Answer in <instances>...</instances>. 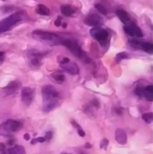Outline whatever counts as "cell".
<instances>
[{
	"mask_svg": "<svg viewBox=\"0 0 153 154\" xmlns=\"http://www.w3.org/2000/svg\"><path fill=\"white\" fill-rule=\"evenodd\" d=\"M124 31L125 32L132 36V37H142V30L134 23H128L125 25L124 27Z\"/></svg>",
	"mask_w": 153,
	"mask_h": 154,
	"instance_id": "cell-9",
	"label": "cell"
},
{
	"mask_svg": "<svg viewBox=\"0 0 153 154\" xmlns=\"http://www.w3.org/2000/svg\"><path fill=\"white\" fill-rule=\"evenodd\" d=\"M116 14L118 16V18L124 23H128L130 22V16L128 14L127 12H125L124 10L123 9H118L116 11Z\"/></svg>",
	"mask_w": 153,
	"mask_h": 154,
	"instance_id": "cell-15",
	"label": "cell"
},
{
	"mask_svg": "<svg viewBox=\"0 0 153 154\" xmlns=\"http://www.w3.org/2000/svg\"><path fill=\"white\" fill-rule=\"evenodd\" d=\"M127 57H128V55H127L125 52H121V53L117 54V56H116V60H117V61H120V60H124V59H126Z\"/></svg>",
	"mask_w": 153,
	"mask_h": 154,
	"instance_id": "cell-25",
	"label": "cell"
},
{
	"mask_svg": "<svg viewBox=\"0 0 153 154\" xmlns=\"http://www.w3.org/2000/svg\"><path fill=\"white\" fill-rule=\"evenodd\" d=\"M102 21H103V20H102L101 16L98 15V14H88V15L85 18V20H84V22H85L86 24H87V25H89V26H94V27L99 25V24L102 23Z\"/></svg>",
	"mask_w": 153,
	"mask_h": 154,
	"instance_id": "cell-10",
	"label": "cell"
},
{
	"mask_svg": "<svg viewBox=\"0 0 153 154\" xmlns=\"http://www.w3.org/2000/svg\"><path fill=\"white\" fill-rule=\"evenodd\" d=\"M60 154H72V153H69V152H61Z\"/></svg>",
	"mask_w": 153,
	"mask_h": 154,
	"instance_id": "cell-34",
	"label": "cell"
},
{
	"mask_svg": "<svg viewBox=\"0 0 153 154\" xmlns=\"http://www.w3.org/2000/svg\"><path fill=\"white\" fill-rule=\"evenodd\" d=\"M23 137H24L25 141H30V134H25Z\"/></svg>",
	"mask_w": 153,
	"mask_h": 154,
	"instance_id": "cell-30",
	"label": "cell"
},
{
	"mask_svg": "<svg viewBox=\"0 0 153 154\" xmlns=\"http://www.w3.org/2000/svg\"><path fill=\"white\" fill-rule=\"evenodd\" d=\"M142 119L146 122V123H151L153 120V115L151 113H146L142 116Z\"/></svg>",
	"mask_w": 153,
	"mask_h": 154,
	"instance_id": "cell-22",
	"label": "cell"
},
{
	"mask_svg": "<svg viewBox=\"0 0 153 154\" xmlns=\"http://www.w3.org/2000/svg\"><path fill=\"white\" fill-rule=\"evenodd\" d=\"M44 54L37 51H31L29 52V60L34 66H40L41 63V60L43 58Z\"/></svg>",
	"mask_w": 153,
	"mask_h": 154,
	"instance_id": "cell-11",
	"label": "cell"
},
{
	"mask_svg": "<svg viewBox=\"0 0 153 154\" xmlns=\"http://www.w3.org/2000/svg\"><path fill=\"white\" fill-rule=\"evenodd\" d=\"M44 142H46V140H45L44 137H38V138L32 140V144H35V143H44Z\"/></svg>",
	"mask_w": 153,
	"mask_h": 154,
	"instance_id": "cell-26",
	"label": "cell"
},
{
	"mask_svg": "<svg viewBox=\"0 0 153 154\" xmlns=\"http://www.w3.org/2000/svg\"><path fill=\"white\" fill-rule=\"evenodd\" d=\"M141 48H142V50L145 51L148 53H152L153 45L151 43H150V42H143V43H142Z\"/></svg>",
	"mask_w": 153,
	"mask_h": 154,
	"instance_id": "cell-21",
	"label": "cell"
},
{
	"mask_svg": "<svg viewBox=\"0 0 153 154\" xmlns=\"http://www.w3.org/2000/svg\"><path fill=\"white\" fill-rule=\"evenodd\" d=\"M96 9L98 10V12H99L100 14H107V10H106V8L103 5H101V4H96Z\"/></svg>",
	"mask_w": 153,
	"mask_h": 154,
	"instance_id": "cell-23",
	"label": "cell"
},
{
	"mask_svg": "<svg viewBox=\"0 0 153 154\" xmlns=\"http://www.w3.org/2000/svg\"><path fill=\"white\" fill-rule=\"evenodd\" d=\"M55 25H56V26H60V18L56 20V22H55Z\"/></svg>",
	"mask_w": 153,
	"mask_h": 154,
	"instance_id": "cell-31",
	"label": "cell"
},
{
	"mask_svg": "<svg viewBox=\"0 0 153 154\" xmlns=\"http://www.w3.org/2000/svg\"><path fill=\"white\" fill-rule=\"evenodd\" d=\"M4 59H5V54H4V52L0 51V63L4 60Z\"/></svg>",
	"mask_w": 153,
	"mask_h": 154,
	"instance_id": "cell-29",
	"label": "cell"
},
{
	"mask_svg": "<svg viewBox=\"0 0 153 154\" xmlns=\"http://www.w3.org/2000/svg\"><path fill=\"white\" fill-rule=\"evenodd\" d=\"M70 123H71V125L77 129V131H78V135L79 136H81V137H85L86 136V133H85V131L82 129V127L75 121V120H73V119H71L70 120Z\"/></svg>",
	"mask_w": 153,
	"mask_h": 154,
	"instance_id": "cell-19",
	"label": "cell"
},
{
	"mask_svg": "<svg viewBox=\"0 0 153 154\" xmlns=\"http://www.w3.org/2000/svg\"><path fill=\"white\" fill-rule=\"evenodd\" d=\"M23 19V13H14L0 21V33L9 31Z\"/></svg>",
	"mask_w": 153,
	"mask_h": 154,
	"instance_id": "cell-3",
	"label": "cell"
},
{
	"mask_svg": "<svg viewBox=\"0 0 153 154\" xmlns=\"http://www.w3.org/2000/svg\"><path fill=\"white\" fill-rule=\"evenodd\" d=\"M52 137H53V133H52V132H47V133L45 134V136H44L46 142L50 141V140L52 139Z\"/></svg>",
	"mask_w": 153,
	"mask_h": 154,
	"instance_id": "cell-27",
	"label": "cell"
},
{
	"mask_svg": "<svg viewBox=\"0 0 153 154\" xmlns=\"http://www.w3.org/2000/svg\"><path fill=\"white\" fill-rule=\"evenodd\" d=\"M108 143H109V141L107 139H103L100 143V148L101 149H106L107 146H108Z\"/></svg>",
	"mask_w": 153,
	"mask_h": 154,
	"instance_id": "cell-24",
	"label": "cell"
},
{
	"mask_svg": "<svg viewBox=\"0 0 153 154\" xmlns=\"http://www.w3.org/2000/svg\"><path fill=\"white\" fill-rule=\"evenodd\" d=\"M90 34L94 39H96L97 42H99L100 44H102V45H105L107 42L108 38H109L108 32L106 29H103V28H100L97 26L91 29Z\"/></svg>",
	"mask_w": 153,
	"mask_h": 154,
	"instance_id": "cell-6",
	"label": "cell"
},
{
	"mask_svg": "<svg viewBox=\"0 0 153 154\" xmlns=\"http://www.w3.org/2000/svg\"><path fill=\"white\" fill-rule=\"evenodd\" d=\"M42 99H43V107L42 110L46 113L52 111L59 104L60 94L56 88L52 86L46 85L41 89Z\"/></svg>",
	"mask_w": 153,
	"mask_h": 154,
	"instance_id": "cell-1",
	"label": "cell"
},
{
	"mask_svg": "<svg viewBox=\"0 0 153 154\" xmlns=\"http://www.w3.org/2000/svg\"><path fill=\"white\" fill-rule=\"evenodd\" d=\"M51 77H52V79H53L57 83L61 84V83H63V82L65 81V76H64L63 74H61V73H59V72L53 73V74L51 75Z\"/></svg>",
	"mask_w": 153,
	"mask_h": 154,
	"instance_id": "cell-20",
	"label": "cell"
},
{
	"mask_svg": "<svg viewBox=\"0 0 153 154\" xmlns=\"http://www.w3.org/2000/svg\"><path fill=\"white\" fill-rule=\"evenodd\" d=\"M60 66L65 71H67L71 75H78L79 73L78 66L68 58H63L60 60Z\"/></svg>",
	"mask_w": 153,
	"mask_h": 154,
	"instance_id": "cell-7",
	"label": "cell"
},
{
	"mask_svg": "<svg viewBox=\"0 0 153 154\" xmlns=\"http://www.w3.org/2000/svg\"><path fill=\"white\" fill-rule=\"evenodd\" d=\"M61 44H63L64 46H66L72 54H74L76 57H78V59H81V60H88V57H87L86 53L82 51V49L79 47V45L72 41V40H62V42Z\"/></svg>",
	"mask_w": 153,
	"mask_h": 154,
	"instance_id": "cell-5",
	"label": "cell"
},
{
	"mask_svg": "<svg viewBox=\"0 0 153 154\" xmlns=\"http://www.w3.org/2000/svg\"><path fill=\"white\" fill-rule=\"evenodd\" d=\"M21 97H22V101L23 102V104H25L26 106L31 105L34 98V89L30 87L23 88Z\"/></svg>",
	"mask_w": 153,
	"mask_h": 154,
	"instance_id": "cell-8",
	"label": "cell"
},
{
	"mask_svg": "<svg viewBox=\"0 0 153 154\" xmlns=\"http://www.w3.org/2000/svg\"><path fill=\"white\" fill-rule=\"evenodd\" d=\"M23 127V124L20 121L9 119L0 125V134L9 135L13 133L20 131Z\"/></svg>",
	"mask_w": 153,
	"mask_h": 154,
	"instance_id": "cell-4",
	"label": "cell"
},
{
	"mask_svg": "<svg viewBox=\"0 0 153 154\" xmlns=\"http://www.w3.org/2000/svg\"><path fill=\"white\" fill-rule=\"evenodd\" d=\"M85 147H87H87H91V145H90L89 143H86V145H85Z\"/></svg>",
	"mask_w": 153,
	"mask_h": 154,
	"instance_id": "cell-33",
	"label": "cell"
},
{
	"mask_svg": "<svg viewBox=\"0 0 153 154\" xmlns=\"http://www.w3.org/2000/svg\"><path fill=\"white\" fill-rule=\"evenodd\" d=\"M36 12L41 15H49L50 14V9L44 5H39L36 8Z\"/></svg>",
	"mask_w": 153,
	"mask_h": 154,
	"instance_id": "cell-18",
	"label": "cell"
},
{
	"mask_svg": "<svg viewBox=\"0 0 153 154\" xmlns=\"http://www.w3.org/2000/svg\"><path fill=\"white\" fill-rule=\"evenodd\" d=\"M20 87H21V83L19 81H12L5 88H4V91L5 92L6 95H12L14 92H16Z\"/></svg>",
	"mask_w": 153,
	"mask_h": 154,
	"instance_id": "cell-12",
	"label": "cell"
},
{
	"mask_svg": "<svg viewBox=\"0 0 153 154\" xmlns=\"http://www.w3.org/2000/svg\"><path fill=\"white\" fill-rule=\"evenodd\" d=\"M142 95L146 97L147 100L149 101H152L153 99V88L151 86H149L147 88H145L143 89Z\"/></svg>",
	"mask_w": 153,
	"mask_h": 154,
	"instance_id": "cell-16",
	"label": "cell"
},
{
	"mask_svg": "<svg viewBox=\"0 0 153 154\" xmlns=\"http://www.w3.org/2000/svg\"><path fill=\"white\" fill-rule=\"evenodd\" d=\"M5 154H26L25 149L21 145H14L11 148H6Z\"/></svg>",
	"mask_w": 153,
	"mask_h": 154,
	"instance_id": "cell-14",
	"label": "cell"
},
{
	"mask_svg": "<svg viewBox=\"0 0 153 154\" xmlns=\"http://www.w3.org/2000/svg\"><path fill=\"white\" fill-rule=\"evenodd\" d=\"M32 37L38 41L42 42H46L50 45H57L62 42V39H60L57 34L50 32H45L41 30H35L32 32Z\"/></svg>",
	"mask_w": 153,
	"mask_h": 154,
	"instance_id": "cell-2",
	"label": "cell"
},
{
	"mask_svg": "<svg viewBox=\"0 0 153 154\" xmlns=\"http://www.w3.org/2000/svg\"><path fill=\"white\" fill-rule=\"evenodd\" d=\"M115 140L118 143L124 145L127 143V134L124 130L117 129L115 131Z\"/></svg>",
	"mask_w": 153,
	"mask_h": 154,
	"instance_id": "cell-13",
	"label": "cell"
},
{
	"mask_svg": "<svg viewBox=\"0 0 153 154\" xmlns=\"http://www.w3.org/2000/svg\"><path fill=\"white\" fill-rule=\"evenodd\" d=\"M78 154H87L86 152H84L83 150H80V151H78Z\"/></svg>",
	"mask_w": 153,
	"mask_h": 154,
	"instance_id": "cell-32",
	"label": "cell"
},
{
	"mask_svg": "<svg viewBox=\"0 0 153 154\" xmlns=\"http://www.w3.org/2000/svg\"><path fill=\"white\" fill-rule=\"evenodd\" d=\"M5 151H6V146L5 143H0V153L5 154Z\"/></svg>",
	"mask_w": 153,
	"mask_h": 154,
	"instance_id": "cell-28",
	"label": "cell"
},
{
	"mask_svg": "<svg viewBox=\"0 0 153 154\" xmlns=\"http://www.w3.org/2000/svg\"><path fill=\"white\" fill-rule=\"evenodd\" d=\"M60 11H61V14L63 15L67 16V17H69V16H71L74 14L73 8L71 6H69V5H63V6H61Z\"/></svg>",
	"mask_w": 153,
	"mask_h": 154,
	"instance_id": "cell-17",
	"label": "cell"
}]
</instances>
